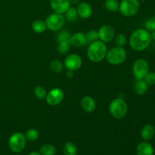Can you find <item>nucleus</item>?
<instances>
[{"label": "nucleus", "mask_w": 155, "mask_h": 155, "mask_svg": "<svg viewBox=\"0 0 155 155\" xmlns=\"http://www.w3.org/2000/svg\"><path fill=\"white\" fill-rule=\"evenodd\" d=\"M151 33L145 29H137L131 34L129 40L130 48L136 51L147 49L151 43Z\"/></svg>", "instance_id": "f257e3e1"}, {"label": "nucleus", "mask_w": 155, "mask_h": 155, "mask_svg": "<svg viewBox=\"0 0 155 155\" xmlns=\"http://www.w3.org/2000/svg\"><path fill=\"white\" fill-rule=\"evenodd\" d=\"M107 52V49L105 42L98 39L89 44L87 49V56L91 61L98 63L105 58Z\"/></svg>", "instance_id": "f03ea898"}, {"label": "nucleus", "mask_w": 155, "mask_h": 155, "mask_svg": "<svg viewBox=\"0 0 155 155\" xmlns=\"http://www.w3.org/2000/svg\"><path fill=\"white\" fill-rule=\"evenodd\" d=\"M109 111L116 119H122L127 115L128 111V105L124 99L117 98L114 99L109 105Z\"/></svg>", "instance_id": "7ed1b4c3"}, {"label": "nucleus", "mask_w": 155, "mask_h": 155, "mask_svg": "<svg viewBox=\"0 0 155 155\" xmlns=\"http://www.w3.org/2000/svg\"><path fill=\"white\" fill-rule=\"evenodd\" d=\"M105 58L110 64L119 65L124 63L127 59V51L124 47H114L107 51Z\"/></svg>", "instance_id": "20e7f679"}, {"label": "nucleus", "mask_w": 155, "mask_h": 155, "mask_svg": "<svg viewBox=\"0 0 155 155\" xmlns=\"http://www.w3.org/2000/svg\"><path fill=\"white\" fill-rule=\"evenodd\" d=\"M140 8L139 0H122L120 3L119 12L121 15L127 18H130L138 13Z\"/></svg>", "instance_id": "39448f33"}, {"label": "nucleus", "mask_w": 155, "mask_h": 155, "mask_svg": "<svg viewBox=\"0 0 155 155\" xmlns=\"http://www.w3.org/2000/svg\"><path fill=\"white\" fill-rule=\"evenodd\" d=\"M27 143L25 135L17 132L13 133L8 139V147L14 153H20L24 149Z\"/></svg>", "instance_id": "423d86ee"}, {"label": "nucleus", "mask_w": 155, "mask_h": 155, "mask_svg": "<svg viewBox=\"0 0 155 155\" xmlns=\"http://www.w3.org/2000/svg\"><path fill=\"white\" fill-rule=\"evenodd\" d=\"M45 24L47 29L53 32L59 31L64 25L65 18L63 15L58 13L51 14L45 19Z\"/></svg>", "instance_id": "0eeeda50"}, {"label": "nucleus", "mask_w": 155, "mask_h": 155, "mask_svg": "<svg viewBox=\"0 0 155 155\" xmlns=\"http://www.w3.org/2000/svg\"><path fill=\"white\" fill-rule=\"evenodd\" d=\"M149 72V64L144 58L137 59L133 65V74L136 80H143Z\"/></svg>", "instance_id": "6e6552de"}, {"label": "nucleus", "mask_w": 155, "mask_h": 155, "mask_svg": "<svg viewBox=\"0 0 155 155\" xmlns=\"http://www.w3.org/2000/svg\"><path fill=\"white\" fill-rule=\"evenodd\" d=\"M64 94L61 88H53L48 92H47L46 102L49 105L55 106L60 104L64 99Z\"/></svg>", "instance_id": "1a4fd4ad"}, {"label": "nucleus", "mask_w": 155, "mask_h": 155, "mask_svg": "<svg viewBox=\"0 0 155 155\" xmlns=\"http://www.w3.org/2000/svg\"><path fill=\"white\" fill-rule=\"evenodd\" d=\"M83 60L81 57L77 54H71L66 57L64 60L65 68L70 71H77L81 68Z\"/></svg>", "instance_id": "9d476101"}, {"label": "nucleus", "mask_w": 155, "mask_h": 155, "mask_svg": "<svg viewBox=\"0 0 155 155\" xmlns=\"http://www.w3.org/2000/svg\"><path fill=\"white\" fill-rule=\"evenodd\" d=\"M98 38L103 42H109L114 38L115 31L113 27L110 25H104L98 30Z\"/></svg>", "instance_id": "9b49d317"}, {"label": "nucleus", "mask_w": 155, "mask_h": 155, "mask_svg": "<svg viewBox=\"0 0 155 155\" xmlns=\"http://www.w3.org/2000/svg\"><path fill=\"white\" fill-rule=\"evenodd\" d=\"M69 0H50V6L54 12L58 14H64L71 7Z\"/></svg>", "instance_id": "f8f14e48"}, {"label": "nucleus", "mask_w": 155, "mask_h": 155, "mask_svg": "<svg viewBox=\"0 0 155 155\" xmlns=\"http://www.w3.org/2000/svg\"><path fill=\"white\" fill-rule=\"evenodd\" d=\"M77 11L78 13V16L83 19H88L90 18L92 14V6L86 2L79 3L77 5Z\"/></svg>", "instance_id": "ddd939ff"}, {"label": "nucleus", "mask_w": 155, "mask_h": 155, "mask_svg": "<svg viewBox=\"0 0 155 155\" xmlns=\"http://www.w3.org/2000/svg\"><path fill=\"white\" fill-rule=\"evenodd\" d=\"M154 150L152 145L147 141L140 142L136 148L137 155H154Z\"/></svg>", "instance_id": "4468645a"}, {"label": "nucleus", "mask_w": 155, "mask_h": 155, "mask_svg": "<svg viewBox=\"0 0 155 155\" xmlns=\"http://www.w3.org/2000/svg\"><path fill=\"white\" fill-rule=\"evenodd\" d=\"M80 104H81L82 108L88 113L93 112L96 107V102H95V99L89 95L84 96L82 98Z\"/></svg>", "instance_id": "2eb2a0df"}, {"label": "nucleus", "mask_w": 155, "mask_h": 155, "mask_svg": "<svg viewBox=\"0 0 155 155\" xmlns=\"http://www.w3.org/2000/svg\"><path fill=\"white\" fill-rule=\"evenodd\" d=\"M86 44V34L81 32L76 33L73 36H71L70 40V45L74 47H81Z\"/></svg>", "instance_id": "dca6fc26"}, {"label": "nucleus", "mask_w": 155, "mask_h": 155, "mask_svg": "<svg viewBox=\"0 0 155 155\" xmlns=\"http://www.w3.org/2000/svg\"><path fill=\"white\" fill-rule=\"evenodd\" d=\"M155 135V128L151 124H146L144 126L141 130V137L144 141L151 140Z\"/></svg>", "instance_id": "f3484780"}, {"label": "nucleus", "mask_w": 155, "mask_h": 155, "mask_svg": "<svg viewBox=\"0 0 155 155\" xmlns=\"http://www.w3.org/2000/svg\"><path fill=\"white\" fill-rule=\"evenodd\" d=\"M148 86L144 81V80H136V83L134 85V91L137 95H142L146 93L148 91Z\"/></svg>", "instance_id": "a211bd4d"}, {"label": "nucleus", "mask_w": 155, "mask_h": 155, "mask_svg": "<svg viewBox=\"0 0 155 155\" xmlns=\"http://www.w3.org/2000/svg\"><path fill=\"white\" fill-rule=\"evenodd\" d=\"M32 29L36 33H42L47 29L45 21L42 20H36L32 24Z\"/></svg>", "instance_id": "6ab92c4d"}, {"label": "nucleus", "mask_w": 155, "mask_h": 155, "mask_svg": "<svg viewBox=\"0 0 155 155\" xmlns=\"http://www.w3.org/2000/svg\"><path fill=\"white\" fill-rule=\"evenodd\" d=\"M63 153L64 155H77V146L73 142H66L63 147Z\"/></svg>", "instance_id": "aec40b11"}, {"label": "nucleus", "mask_w": 155, "mask_h": 155, "mask_svg": "<svg viewBox=\"0 0 155 155\" xmlns=\"http://www.w3.org/2000/svg\"><path fill=\"white\" fill-rule=\"evenodd\" d=\"M39 153L42 155H54L56 153V148L51 144H45L40 148Z\"/></svg>", "instance_id": "412c9836"}, {"label": "nucleus", "mask_w": 155, "mask_h": 155, "mask_svg": "<svg viewBox=\"0 0 155 155\" xmlns=\"http://www.w3.org/2000/svg\"><path fill=\"white\" fill-rule=\"evenodd\" d=\"M120 3L117 0H105L104 7L110 12H115L119 10Z\"/></svg>", "instance_id": "4be33fe9"}, {"label": "nucleus", "mask_w": 155, "mask_h": 155, "mask_svg": "<svg viewBox=\"0 0 155 155\" xmlns=\"http://www.w3.org/2000/svg\"><path fill=\"white\" fill-rule=\"evenodd\" d=\"M65 18L69 21H75L78 18V13H77V8L74 7H70L69 9L65 12Z\"/></svg>", "instance_id": "5701e85b"}, {"label": "nucleus", "mask_w": 155, "mask_h": 155, "mask_svg": "<svg viewBox=\"0 0 155 155\" xmlns=\"http://www.w3.org/2000/svg\"><path fill=\"white\" fill-rule=\"evenodd\" d=\"M71 35L68 30H61L57 35V40L58 42H69L71 40Z\"/></svg>", "instance_id": "b1692460"}, {"label": "nucleus", "mask_w": 155, "mask_h": 155, "mask_svg": "<svg viewBox=\"0 0 155 155\" xmlns=\"http://www.w3.org/2000/svg\"><path fill=\"white\" fill-rule=\"evenodd\" d=\"M50 68L53 72L60 74L64 71V64L58 60H53L50 63Z\"/></svg>", "instance_id": "393cba45"}, {"label": "nucleus", "mask_w": 155, "mask_h": 155, "mask_svg": "<svg viewBox=\"0 0 155 155\" xmlns=\"http://www.w3.org/2000/svg\"><path fill=\"white\" fill-rule=\"evenodd\" d=\"M86 43H92V42H95V41L98 40V32L95 30H91L87 32L86 34Z\"/></svg>", "instance_id": "a878e982"}, {"label": "nucleus", "mask_w": 155, "mask_h": 155, "mask_svg": "<svg viewBox=\"0 0 155 155\" xmlns=\"http://www.w3.org/2000/svg\"><path fill=\"white\" fill-rule=\"evenodd\" d=\"M39 136V133L38 132V130H36V129H30V130H28L26 132V139H27V140L30 141V142L36 141V139H38Z\"/></svg>", "instance_id": "bb28decb"}, {"label": "nucleus", "mask_w": 155, "mask_h": 155, "mask_svg": "<svg viewBox=\"0 0 155 155\" xmlns=\"http://www.w3.org/2000/svg\"><path fill=\"white\" fill-rule=\"evenodd\" d=\"M34 95L37 98L42 99V98H45L46 97L47 91L43 86H37L34 89Z\"/></svg>", "instance_id": "cd10ccee"}, {"label": "nucleus", "mask_w": 155, "mask_h": 155, "mask_svg": "<svg viewBox=\"0 0 155 155\" xmlns=\"http://www.w3.org/2000/svg\"><path fill=\"white\" fill-rule=\"evenodd\" d=\"M114 41L115 43L117 44V46L123 47L124 45H125L127 42V36H126L124 33H119V34L117 35L116 36H114Z\"/></svg>", "instance_id": "c85d7f7f"}, {"label": "nucleus", "mask_w": 155, "mask_h": 155, "mask_svg": "<svg viewBox=\"0 0 155 155\" xmlns=\"http://www.w3.org/2000/svg\"><path fill=\"white\" fill-rule=\"evenodd\" d=\"M145 29L150 33L155 31V16L147 20L145 24Z\"/></svg>", "instance_id": "c756f323"}, {"label": "nucleus", "mask_w": 155, "mask_h": 155, "mask_svg": "<svg viewBox=\"0 0 155 155\" xmlns=\"http://www.w3.org/2000/svg\"><path fill=\"white\" fill-rule=\"evenodd\" d=\"M57 50L60 54H67L70 50V43L69 42H58Z\"/></svg>", "instance_id": "7c9ffc66"}, {"label": "nucleus", "mask_w": 155, "mask_h": 155, "mask_svg": "<svg viewBox=\"0 0 155 155\" xmlns=\"http://www.w3.org/2000/svg\"><path fill=\"white\" fill-rule=\"evenodd\" d=\"M144 81L147 83L148 86L155 85V72H148L144 77Z\"/></svg>", "instance_id": "2f4dec72"}, {"label": "nucleus", "mask_w": 155, "mask_h": 155, "mask_svg": "<svg viewBox=\"0 0 155 155\" xmlns=\"http://www.w3.org/2000/svg\"><path fill=\"white\" fill-rule=\"evenodd\" d=\"M66 77H68V79H71V78H72L73 77H74V71H70V70H68V71H67L66 72Z\"/></svg>", "instance_id": "473e14b6"}, {"label": "nucleus", "mask_w": 155, "mask_h": 155, "mask_svg": "<svg viewBox=\"0 0 155 155\" xmlns=\"http://www.w3.org/2000/svg\"><path fill=\"white\" fill-rule=\"evenodd\" d=\"M71 5H77L80 3V0H69Z\"/></svg>", "instance_id": "72a5a7b5"}, {"label": "nucleus", "mask_w": 155, "mask_h": 155, "mask_svg": "<svg viewBox=\"0 0 155 155\" xmlns=\"http://www.w3.org/2000/svg\"><path fill=\"white\" fill-rule=\"evenodd\" d=\"M27 155H42V154L39 153V152H38V151H32V152H30V154Z\"/></svg>", "instance_id": "f704fd0d"}, {"label": "nucleus", "mask_w": 155, "mask_h": 155, "mask_svg": "<svg viewBox=\"0 0 155 155\" xmlns=\"http://www.w3.org/2000/svg\"><path fill=\"white\" fill-rule=\"evenodd\" d=\"M151 39H152V40H155V31L151 32Z\"/></svg>", "instance_id": "c9c22d12"}, {"label": "nucleus", "mask_w": 155, "mask_h": 155, "mask_svg": "<svg viewBox=\"0 0 155 155\" xmlns=\"http://www.w3.org/2000/svg\"><path fill=\"white\" fill-rule=\"evenodd\" d=\"M139 1H142V2H145V1H148V0H139Z\"/></svg>", "instance_id": "e433bc0d"}, {"label": "nucleus", "mask_w": 155, "mask_h": 155, "mask_svg": "<svg viewBox=\"0 0 155 155\" xmlns=\"http://www.w3.org/2000/svg\"><path fill=\"white\" fill-rule=\"evenodd\" d=\"M100 1H101V0H100Z\"/></svg>", "instance_id": "4c0bfd02"}, {"label": "nucleus", "mask_w": 155, "mask_h": 155, "mask_svg": "<svg viewBox=\"0 0 155 155\" xmlns=\"http://www.w3.org/2000/svg\"><path fill=\"white\" fill-rule=\"evenodd\" d=\"M154 16H155V15H154Z\"/></svg>", "instance_id": "58836bf2"}]
</instances>
